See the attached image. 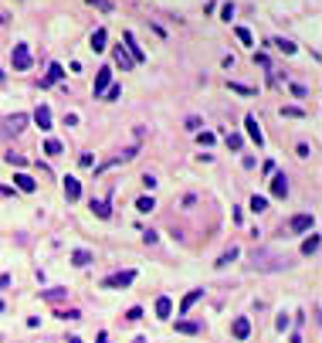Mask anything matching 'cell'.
<instances>
[{
    "label": "cell",
    "instance_id": "cell-47",
    "mask_svg": "<svg viewBox=\"0 0 322 343\" xmlns=\"http://www.w3.org/2000/svg\"><path fill=\"white\" fill-rule=\"evenodd\" d=\"M98 343H109V337H105V333H98Z\"/></svg>",
    "mask_w": 322,
    "mask_h": 343
},
{
    "label": "cell",
    "instance_id": "cell-16",
    "mask_svg": "<svg viewBox=\"0 0 322 343\" xmlns=\"http://www.w3.org/2000/svg\"><path fill=\"white\" fill-rule=\"evenodd\" d=\"M65 197H68V201H78V197H81V184H78L75 177H65Z\"/></svg>",
    "mask_w": 322,
    "mask_h": 343
},
{
    "label": "cell",
    "instance_id": "cell-45",
    "mask_svg": "<svg viewBox=\"0 0 322 343\" xmlns=\"http://www.w3.org/2000/svg\"><path fill=\"white\" fill-rule=\"evenodd\" d=\"M65 126H78V113H68V115H65Z\"/></svg>",
    "mask_w": 322,
    "mask_h": 343
},
{
    "label": "cell",
    "instance_id": "cell-22",
    "mask_svg": "<svg viewBox=\"0 0 322 343\" xmlns=\"http://www.w3.org/2000/svg\"><path fill=\"white\" fill-rule=\"evenodd\" d=\"M271 44H275V48H278L282 55H295V44H292V41H288V38H275V41H271Z\"/></svg>",
    "mask_w": 322,
    "mask_h": 343
},
{
    "label": "cell",
    "instance_id": "cell-3",
    "mask_svg": "<svg viewBox=\"0 0 322 343\" xmlns=\"http://www.w3.org/2000/svg\"><path fill=\"white\" fill-rule=\"evenodd\" d=\"M24 126H27V115H24V113H14V115H7V119H3V129H0V133L10 139V136H20V129H24Z\"/></svg>",
    "mask_w": 322,
    "mask_h": 343
},
{
    "label": "cell",
    "instance_id": "cell-13",
    "mask_svg": "<svg viewBox=\"0 0 322 343\" xmlns=\"http://www.w3.org/2000/svg\"><path fill=\"white\" fill-rule=\"evenodd\" d=\"M271 194H275V197H288V177H285V173H275V180H271Z\"/></svg>",
    "mask_w": 322,
    "mask_h": 343
},
{
    "label": "cell",
    "instance_id": "cell-36",
    "mask_svg": "<svg viewBox=\"0 0 322 343\" xmlns=\"http://www.w3.org/2000/svg\"><path fill=\"white\" fill-rule=\"evenodd\" d=\"M88 3H92V7H98V10H105V14L112 10V3H109V0H88Z\"/></svg>",
    "mask_w": 322,
    "mask_h": 343
},
{
    "label": "cell",
    "instance_id": "cell-2",
    "mask_svg": "<svg viewBox=\"0 0 322 343\" xmlns=\"http://www.w3.org/2000/svg\"><path fill=\"white\" fill-rule=\"evenodd\" d=\"M133 279H136V272H133V268H126V272L105 275V279H102V289H126V286H133Z\"/></svg>",
    "mask_w": 322,
    "mask_h": 343
},
{
    "label": "cell",
    "instance_id": "cell-43",
    "mask_svg": "<svg viewBox=\"0 0 322 343\" xmlns=\"http://www.w3.org/2000/svg\"><path fill=\"white\" fill-rule=\"evenodd\" d=\"M288 323H292V320H288V316H285V313H282V316H278V323H275V326H278V330H282V333H285V330H288Z\"/></svg>",
    "mask_w": 322,
    "mask_h": 343
},
{
    "label": "cell",
    "instance_id": "cell-51",
    "mask_svg": "<svg viewBox=\"0 0 322 343\" xmlns=\"http://www.w3.org/2000/svg\"><path fill=\"white\" fill-rule=\"evenodd\" d=\"M0 82H3V72H0Z\"/></svg>",
    "mask_w": 322,
    "mask_h": 343
},
{
    "label": "cell",
    "instance_id": "cell-12",
    "mask_svg": "<svg viewBox=\"0 0 322 343\" xmlns=\"http://www.w3.org/2000/svg\"><path fill=\"white\" fill-rule=\"evenodd\" d=\"M61 78H65V68H61L58 61H51V68H48V75H44V82H41V85L48 89V85H55V82H61Z\"/></svg>",
    "mask_w": 322,
    "mask_h": 343
},
{
    "label": "cell",
    "instance_id": "cell-31",
    "mask_svg": "<svg viewBox=\"0 0 322 343\" xmlns=\"http://www.w3.org/2000/svg\"><path fill=\"white\" fill-rule=\"evenodd\" d=\"M48 303H58V299H65V289H48V292H41Z\"/></svg>",
    "mask_w": 322,
    "mask_h": 343
},
{
    "label": "cell",
    "instance_id": "cell-38",
    "mask_svg": "<svg viewBox=\"0 0 322 343\" xmlns=\"http://www.w3.org/2000/svg\"><path fill=\"white\" fill-rule=\"evenodd\" d=\"M58 316H61V320H81V313H78V309H65V313H58Z\"/></svg>",
    "mask_w": 322,
    "mask_h": 343
},
{
    "label": "cell",
    "instance_id": "cell-25",
    "mask_svg": "<svg viewBox=\"0 0 322 343\" xmlns=\"http://www.w3.org/2000/svg\"><path fill=\"white\" fill-rule=\"evenodd\" d=\"M176 333H200V323H190V320H180V323H176Z\"/></svg>",
    "mask_w": 322,
    "mask_h": 343
},
{
    "label": "cell",
    "instance_id": "cell-17",
    "mask_svg": "<svg viewBox=\"0 0 322 343\" xmlns=\"http://www.w3.org/2000/svg\"><path fill=\"white\" fill-rule=\"evenodd\" d=\"M115 65L122 68V72H133L136 65H133V58H129V51L126 48H115Z\"/></svg>",
    "mask_w": 322,
    "mask_h": 343
},
{
    "label": "cell",
    "instance_id": "cell-18",
    "mask_svg": "<svg viewBox=\"0 0 322 343\" xmlns=\"http://www.w3.org/2000/svg\"><path fill=\"white\" fill-rule=\"evenodd\" d=\"M170 313H173L170 296H160V299H156V316H160V320H170Z\"/></svg>",
    "mask_w": 322,
    "mask_h": 343
},
{
    "label": "cell",
    "instance_id": "cell-48",
    "mask_svg": "<svg viewBox=\"0 0 322 343\" xmlns=\"http://www.w3.org/2000/svg\"><path fill=\"white\" fill-rule=\"evenodd\" d=\"M133 343H146V337H136V340Z\"/></svg>",
    "mask_w": 322,
    "mask_h": 343
},
{
    "label": "cell",
    "instance_id": "cell-9",
    "mask_svg": "<svg viewBox=\"0 0 322 343\" xmlns=\"http://www.w3.org/2000/svg\"><path fill=\"white\" fill-rule=\"evenodd\" d=\"M231 330H234V337H238V340H247V337H251V320H247V316H238Z\"/></svg>",
    "mask_w": 322,
    "mask_h": 343
},
{
    "label": "cell",
    "instance_id": "cell-35",
    "mask_svg": "<svg viewBox=\"0 0 322 343\" xmlns=\"http://www.w3.org/2000/svg\"><path fill=\"white\" fill-rule=\"evenodd\" d=\"M122 96V85H109V89H105V99H119Z\"/></svg>",
    "mask_w": 322,
    "mask_h": 343
},
{
    "label": "cell",
    "instance_id": "cell-1",
    "mask_svg": "<svg viewBox=\"0 0 322 343\" xmlns=\"http://www.w3.org/2000/svg\"><path fill=\"white\" fill-rule=\"evenodd\" d=\"M288 265H292V262H288L285 255H275V251H265V248H261V251L254 248V255H251V262H247L251 272H282V268H288Z\"/></svg>",
    "mask_w": 322,
    "mask_h": 343
},
{
    "label": "cell",
    "instance_id": "cell-37",
    "mask_svg": "<svg viewBox=\"0 0 322 343\" xmlns=\"http://www.w3.org/2000/svg\"><path fill=\"white\" fill-rule=\"evenodd\" d=\"M187 129H190V133H200V119H197V115H190V119H187Z\"/></svg>",
    "mask_w": 322,
    "mask_h": 343
},
{
    "label": "cell",
    "instance_id": "cell-4",
    "mask_svg": "<svg viewBox=\"0 0 322 343\" xmlns=\"http://www.w3.org/2000/svg\"><path fill=\"white\" fill-rule=\"evenodd\" d=\"M10 61H14V68H17V72H27V68H31V51H27V44H14Z\"/></svg>",
    "mask_w": 322,
    "mask_h": 343
},
{
    "label": "cell",
    "instance_id": "cell-14",
    "mask_svg": "<svg viewBox=\"0 0 322 343\" xmlns=\"http://www.w3.org/2000/svg\"><path fill=\"white\" fill-rule=\"evenodd\" d=\"M14 180H17V187H20L24 194H34V191H38V180H34L31 173H17Z\"/></svg>",
    "mask_w": 322,
    "mask_h": 343
},
{
    "label": "cell",
    "instance_id": "cell-32",
    "mask_svg": "<svg viewBox=\"0 0 322 343\" xmlns=\"http://www.w3.org/2000/svg\"><path fill=\"white\" fill-rule=\"evenodd\" d=\"M44 153H48V156H58V153H61V143H58V139H48V143H44Z\"/></svg>",
    "mask_w": 322,
    "mask_h": 343
},
{
    "label": "cell",
    "instance_id": "cell-49",
    "mask_svg": "<svg viewBox=\"0 0 322 343\" xmlns=\"http://www.w3.org/2000/svg\"><path fill=\"white\" fill-rule=\"evenodd\" d=\"M68 343H81V340H78V337H72V340H68Z\"/></svg>",
    "mask_w": 322,
    "mask_h": 343
},
{
    "label": "cell",
    "instance_id": "cell-26",
    "mask_svg": "<svg viewBox=\"0 0 322 343\" xmlns=\"http://www.w3.org/2000/svg\"><path fill=\"white\" fill-rule=\"evenodd\" d=\"M251 211H254V214H261V211H268V201L261 197V194H254V197H251Z\"/></svg>",
    "mask_w": 322,
    "mask_h": 343
},
{
    "label": "cell",
    "instance_id": "cell-10",
    "mask_svg": "<svg viewBox=\"0 0 322 343\" xmlns=\"http://www.w3.org/2000/svg\"><path fill=\"white\" fill-rule=\"evenodd\" d=\"M244 126H247V136H251V139L258 143V146H265V133L258 129V119H254V115H247V119H244Z\"/></svg>",
    "mask_w": 322,
    "mask_h": 343
},
{
    "label": "cell",
    "instance_id": "cell-5",
    "mask_svg": "<svg viewBox=\"0 0 322 343\" xmlns=\"http://www.w3.org/2000/svg\"><path fill=\"white\" fill-rule=\"evenodd\" d=\"M109 85H112V68L105 65V68H98V75H95V89H92V96H95V99H102Z\"/></svg>",
    "mask_w": 322,
    "mask_h": 343
},
{
    "label": "cell",
    "instance_id": "cell-21",
    "mask_svg": "<svg viewBox=\"0 0 322 343\" xmlns=\"http://www.w3.org/2000/svg\"><path fill=\"white\" fill-rule=\"evenodd\" d=\"M238 255H241V251H238V245H231L228 251H224V255H221V258H217V268H228L231 262H234V258H238Z\"/></svg>",
    "mask_w": 322,
    "mask_h": 343
},
{
    "label": "cell",
    "instance_id": "cell-40",
    "mask_svg": "<svg viewBox=\"0 0 322 343\" xmlns=\"http://www.w3.org/2000/svg\"><path fill=\"white\" fill-rule=\"evenodd\" d=\"M221 17H224V20L234 17V3H224V7H221Z\"/></svg>",
    "mask_w": 322,
    "mask_h": 343
},
{
    "label": "cell",
    "instance_id": "cell-24",
    "mask_svg": "<svg viewBox=\"0 0 322 343\" xmlns=\"http://www.w3.org/2000/svg\"><path fill=\"white\" fill-rule=\"evenodd\" d=\"M92 211L98 214V218H109V214H112V208H109V201H92Z\"/></svg>",
    "mask_w": 322,
    "mask_h": 343
},
{
    "label": "cell",
    "instance_id": "cell-20",
    "mask_svg": "<svg viewBox=\"0 0 322 343\" xmlns=\"http://www.w3.org/2000/svg\"><path fill=\"white\" fill-rule=\"evenodd\" d=\"M200 296H204V289H193V292H187V296H183V303H180V316H183V313H190V306L197 303Z\"/></svg>",
    "mask_w": 322,
    "mask_h": 343
},
{
    "label": "cell",
    "instance_id": "cell-23",
    "mask_svg": "<svg viewBox=\"0 0 322 343\" xmlns=\"http://www.w3.org/2000/svg\"><path fill=\"white\" fill-rule=\"evenodd\" d=\"M316 251H319V234H312V238L302 241V255H316Z\"/></svg>",
    "mask_w": 322,
    "mask_h": 343
},
{
    "label": "cell",
    "instance_id": "cell-29",
    "mask_svg": "<svg viewBox=\"0 0 322 343\" xmlns=\"http://www.w3.org/2000/svg\"><path fill=\"white\" fill-rule=\"evenodd\" d=\"M231 92H238V96H254V89H247V85H241V82H228Z\"/></svg>",
    "mask_w": 322,
    "mask_h": 343
},
{
    "label": "cell",
    "instance_id": "cell-46",
    "mask_svg": "<svg viewBox=\"0 0 322 343\" xmlns=\"http://www.w3.org/2000/svg\"><path fill=\"white\" fill-rule=\"evenodd\" d=\"M10 286V275H0V289H7Z\"/></svg>",
    "mask_w": 322,
    "mask_h": 343
},
{
    "label": "cell",
    "instance_id": "cell-28",
    "mask_svg": "<svg viewBox=\"0 0 322 343\" xmlns=\"http://www.w3.org/2000/svg\"><path fill=\"white\" fill-rule=\"evenodd\" d=\"M234 34H238L241 44H254V38H251V31H247V27H234Z\"/></svg>",
    "mask_w": 322,
    "mask_h": 343
},
{
    "label": "cell",
    "instance_id": "cell-39",
    "mask_svg": "<svg viewBox=\"0 0 322 343\" xmlns=\"http://www.w3.org/2000/svg\"><path fill=\"white\" fill-rule=\"evenodd\" d=\"M126 320H133V323H136V320H143V309H139V306H133V309L126 313Z\"/></svg>",
    "mask_w": 322,
    "mask_h": 343
},
{
    "label": "cell",
    "instance_id": "cell-11",
    "mask_svg": "<svg viewBox=\"0 0 322 343\" xmlns=\"http://www.w3.org/2000/svg\"><path fill=\"white\" fill-rule=\"evenodd\" d=\"M105 41H109V31H105V27H95V34H92V44H88V48H92V51H105V48H109Z\"/></svg>",
    "mask_w": 322,
    "mask_h": 343
},
{
    "label": "cell",
    "instance_id": "cell-34",
    "mask_svg": "<svg viewBox=\"0 0 322 343\" xmlns=\"http://www.w3.org/2000/svg\"><path fill=\"white\" fill-rule=\"evenodd\" d=\"M228 146H231V150H241V136H238V133H228Z\"/></svg>",
    "mask_w": 322,
    "mask_h": 343
},
{
    "label": "cell",
    "instance_id": "cell-15",
    "mask_svg": "<svg viewBox=\"0 0 322 343\" xmlns=\"http://www.w3.org/2000/svg\"><path fill=\"white\" fill-rule=\"evenodd\" d=\"M136 156H139V146H126V150L119 153L115 160H109L105 167H115V163H129V160H136Z\"/></svg>",
    "mask_w": 322,
    "mask_h": 343
},
{
    "label": "cell",
    "instance_id": "cell-33",
    "mask_svg": "<svg viewBox=\"0 0 322 343\" xmlns=\"http://www.w3.org/2000/svg\"><path fill=\"white\" fill-rule=\"evenodd\" d=\"M282 115H288V119H299V115H305V113H302V109H295V106H285Z\"/></svg>",
    "mask_w": 322,
    "mask_h": 343
},
{
    "label": "cell",
    "instance_id": "cell-50",
    "mask_svg": "<svg viewBox=\"0 0 322 343\" xmlns=\"http://www.w3.org/2000/svg\"><path fill=\"white\" fill-rule=\"evenodd\" d=\"M0 313H3V299H0Z\"/></svg>",
    "mask_w": 322,
    "mask_h": 343
},
{
    "label": "cell",
    "instance_id": "cell-44",
    "mask_svg": "<svg viewBox=\"0 0 322 343\" xmlns=\"http://www.w3.org/2000/svg\"><path fill=\"white\" fill-rule=\"evenodd\" d=\"M143 184H146V187H150V191H153V187H156V184H160V180H156V177H153V173H146V177H143Z\"/></svg>",
    "mask_w": 322,
    "mask_h": 343
},
{
    "label": "cell",
    "instance_id": "cell-27",
    "mask_svg": "<svg viewBox=\"0 0 322 343\" xmlns=\"http://www.w3.org/2000/svg\"><path fill=\"white\" fill-rule=\"evenodd\" d=\"M153 208H156V201H153V197H139V201H136V211H143V214H150Z\"/></svg>",
    "mask_w": 322,
    "mask_h": 343
},
{
    "label": "cell",
    "instance_id": "cell-52",
    "mask_svg": "<svg viewBox=\"0 0 322 343\" xmlns=\"http://www.w3.org/2000/svg\"><path fill=\"white\" fill-rule=\"evenodd\" d=\"M0 24H3V14H0Z\"/></svg>",
    "mask_w": 322,
    "mask_h": 343
},
{
    "label": "cell",
    "instance_id": "cell-19",
    "mask_svg": "<svg viewBox=\"0 0 322 343\" xmlns=\"http://www.w3.org/2000/svg\"><path fill=\"white\" fill-rule=\"evenodd\" d=\"M88 262H92V251H88V248H78V251H72V265L85 268Z\"/></svg>",
    "mask_w": 322,
    "mask_h": 343
},
{
    "label": "cell",
    "instance_id": "cell-41",
    "mask_svg": "<svg viewBox=\"0 0 322 343\" xmlns=\"http://www.w3.org/2000/svg\"><path fill=\"white\" fill-rule=\"evenodd\" d=\"M197 139H200V146H210V143H214V133H197Z\"/></svg>",
    "mask_w": 322,
    "mask_h": 343
},
{
    "label": "cell",
    "instance_id": "cell-30",
    "mask_svg": "<svg viewBox=\"0 0 322 343\" xmlns=\"http://www.w3.org/2000/svg\"><path fill=\"white\" fill-rule=\"evenodd\" d=\"M7 163H10V167H27V156H20V153H7Z\"/></svg>",
    "mask_w": 322,
    "mask_h": 343
},
{
    "label": "cell",
    "instance_id": "cell-7",
    "mask_svg": "<svg viewBox=\"0 0 322 343\" xmlns=\"http://www.w3.org/2000/svg\"><path fill=\"white\" fill-rule=\"evenodd\" d=\"M34 122H38L41 133H48V129H51V109H48V106H38V109H34Z\"/></svg>",
    "mask_w": 322,
    "mask_h": 343
},
{
    "label": "cell",
    "instance_id": "cell-6",
    "mask_svg": "<svg viewBox=\"0 0 322 343\" xmlns=\"http://www.w3.org/2000/svg\"><path fill=\"white\" fill-rule=\"evenodd\" d=\"M122 38H126V51H129V58H133V65H139V61H146V55H143V48H139V44H136V38H133V31H126Z\"/></svg>",
    "mask_w": 322,
    "mask_h": 343
},
{
    "label": "cell",
    "instance_id": "cell-42",
    "mask_svg": "<svg viewBox=\"0 0 322 343\" xmlns=\"http://www.w3.org/2000/svg\"><path fill=\"white\" fill-rule=\"evenodd\" d=\"M254 65H261V68H271V61H268V55H254Z\"/></svg>",
    "mask_w": 322,
    "mask_h": 343
},
{
    "label": "cell",
    "instance_id": "cell-8",
    "mask_svg": "<svg viewBox=\"0 0 322 343\" xmlns=\"http://www.w3.org/2000/svg\"><path fill=\"white\" fill-rule=\"evenodd\" d=\"M312 225H316V221H312V214H295L288 228L295 231V234H302V231H309V228H312Z\"/></svg>",
    "mask_w": 322,
    "mask_h": 343
}]
</instances>
